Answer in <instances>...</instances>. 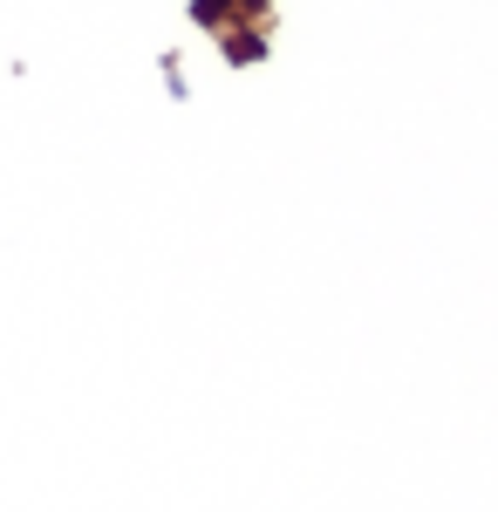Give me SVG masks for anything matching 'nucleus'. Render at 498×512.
<instances>
[{
  "label": "nucleus",
  "mask_w": 498,
  "mask_h": 512,
  "mask_svg": "<svg viewBox=\"0 0 498 512\" xmlns=\"http://www.w3.org/2000/svg\"><path fill=\"white\" fill-rule=\"evenodd\" d=\"M198 21L205 28H267V0H198Z\"/></svg>",
  "instance_id": "nucleus-1"
}]
</instances>
